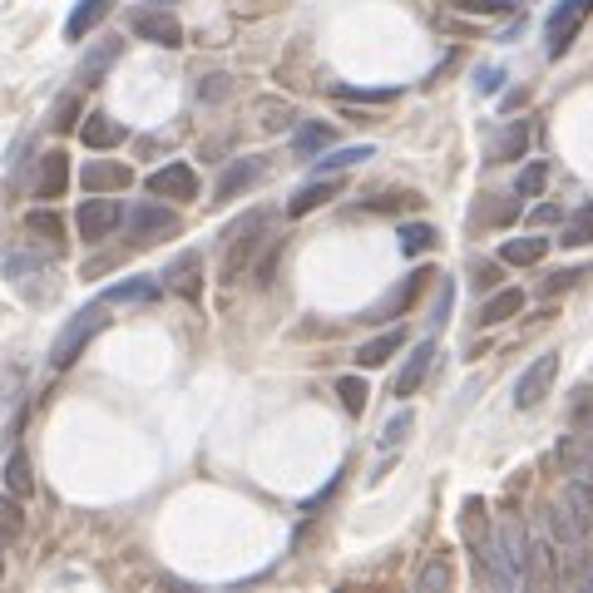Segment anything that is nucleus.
<instances>
[{"label":"nucleus","mask_w":593,"mask_h":593,"mask_svg":"<svg viewBox=\"0 0 593 593\" xmlns=\"http://www.w3.org/2000/svg\"><path fill=\"white\" fill-rule=\"evenodd\" d=\"M109 302L104 296H99L94 306H85V312H75L69 316L65 326H59V336H55V346H49V366H55V371H65V366H75L79 361V351H85L89 342H94L99 332H104L109 326Z\"/></svg>","instance_id":"f257e3e1"},{"label":"nucleus","mask_w":593,"mask_h":593,"mask_svg":"<svg viewBox=\"0 0 593 593\" xmlns=\"http://www.w3.org/2000/svg\"><path fill=\"white\" fill-rule=\"evenodd\" d=\"M267 237V213L262 208H253V213L233 217L223 233V282H233V277L247 272V262H253V253L262 247Z\"/></svg>","instance_id":"f03ea898"},{"label":"nucleus","mask_w":593,"mask_h":593,"mask_svg":"<svg viewBox=\"0 0 593 593\" xmlns=\"http://www.w3.org/2000/svg\"><path fill=\"white\" fill-rule=\"evenodd\" d=\"M593 15V0H559V5L549 10V20H544V40H549V59H563L573 45V35H579V25Z\"/></svg>","instance_id":"7ed1b4c3"},{"label":"nucleus","mask_w":593,"mask_h":593,"mask_svg":"<svg viewBox=\"0 0 593 593\" xmlns=\"http://www.w3.org/2000/svg\"><path fill=\"white\" fill-rule=\"evenodd\" d=\"M178 213L168 203H138L134 213H128V237H134L138 247L148 243H164V237H178Z\"/></svg>","instance_id":"20e7f679"},{"label":"nucleus","mask_w":593,"mask_h":593,"mask_svg":"<svg viewBox=\"0 0 593 593\" xmlns=\"http://www.w3.org/2000/svg\"><path fill=\"white\" fill-rule=\"evenodd\" d=\"M119 217H124V208L114 203V198H85V203L75 208V227H79V237H85V243H104L109 233H114L119 227Z\"/></svg>","instance_id":"39448f33"},{"label":"nucleus","mask_w":593,"mask_h":593,"mask_svg":"<svg viewBox=\"0 0 593 593\" xmlns=\"http://www.w3.org/2000/svg\"><path fill=\"white\" fill-rule=\"evenodd\" d=\"M128 30H134L138 40H148V45H164V49L183 45V25H178V15H168V10H158V5L134 10V15H128Z\"/></svg>","instance_id":"423d86ee"},{"label":"nucleus","mask_w":593,"mask_h":593,"mask_svg":"<svg viewBox=\"0 0 593 593\" xmlns=\"http://www.w3.org/2000/svg\"><path fill=\"white\" fill-rule=\"evenodd\" d=\"M553 376H559V351H544L539 361H534L529 371H524L519 381H514V405H519V411H534V405H539L544 395H549Z\"/></svg>","instance_id":"0eeeda50"},{"label":"nucleus","mask_w":593,"mask_h":593,"mask_svg":"<svg viewBox=\"0 0 593 593\" xmlns=\"http://www.w3.org/2000/svg\"><path fill=\"white\" fill-rule=\"evenodd\" d=\"M148 193L168 198V203H193L198 198V174L188 164H164L148 174Z\"/></svg>","instance_id":"6e6552de"},{"label":"nucleus","mask_w":593,"mask_h":593,"mask_svg":"<svg viewBox=\"0 0 593 593\" xmlns=\"http://www.w3.org/2000/svg\"><path fill=\"white\" fill-rule=\"evenodd\" d=\"M158 277H164L168 292H178V296H188V302H198V296H203V253H193V247H188V253H178Z\"/></svg>","instance_id":"1a4fd4ad"},{"label":"nucleus","mask_w":593,"mask_h":593,"mask_svg":"<svg viewBox=\"0 0 593 593\" xmlns=\"http://www.w3.org/2000/svg\"><path fill=\"white\" fill-rule=\"evenodd\" d=\"M128 168L119 164V158H89L85 168H79V183L89 188V193H119V188H128Z\"/></svg>","instance_id":"9d476101"},{"label":"nucleus","mask_w":593,"mask_h":593,"mask_svg":"<svg viewBox=\"0 0 593 593\" xmlns=\"http://www.w3.org/2000/svg\"><path fill=\"white\" fill-rule=\"evenodd\" d=\"M559 583L563 589H589L593 593V549H589V539L569 544V549L559 553Z\"/></svg>","instance_id":"9b49d317"},{"label":"nucleus","mask_w":593,"mask_h":593,"mask_svg":"<svg viewBox=\"0 0 593 593\" xmlns=\"http://www.w3.org/2000/svg\"><path fill=\"white\" fill-rule=\"evenodd\" d=\"M425 277H430V272H425V267H415V272H405V277H401V282H395V287H391V296H385V302H381V306H376V312H371V316H366V322H385V316H401V312H405V306H411V302H415V296H421V292H425Z\"/></svg>","instance_id":"f8f14e48"},{"label":"nucleus","mask_w":593,"mask_h":593,"mask_svg":"<svg viewBox=\"0 0 593 593\" xmlns=\"http://www.w3.org/2000/svg\"><path fill=\"white\" fill-rule=\"evenodd\" d=\"M119 55H124V40H119V35H104L85 59H79V85H99V79H104L109 69L119 65Z\"/></svg>","instance_id":"ddd939ff"},{"label":"nucleus","mask_w":593,"mask_h":593,"mask_svg":"<svg viewBox=\"0 0 593 593\" xmlns=\"http://www.w3.org/2000/svg\"><path fill=\"white\" fill-rule=\"evenodd\" d=\"M430 356H435V342H430V336H425V342H415V351L405 356L401 376H395V395H401V401H411V395L421 391V381L430 376Z\"/></svg>","instance_id":"4468645a"},{"label":"nucleus","mask_w":593,"mask_h":593,"mask_svg":"<svg viewBox=\"0 0 593 593\" xmlns=\"http://www.w3.org/2000/svg\"><path fill=\"white\" fill-rule=\"evenodd\" d=\"M69 188V154H59V148H49L45 158H40V174H35V198H65Z\"/></svg>","instance_id":"2eb2a0df"},{"label":"nucleus","mask_w":593,"mask_h":593,"mask_svg":"<svg viewBox=\"0 0 593 593\" xmlns=\"http://www.w3.org/2000/svg\"><path fill=\"white\" fill-rule=\"evenodd\" d=\"M158 292H164V287H158L154 277H124L119 287L104 292V302L109 306H148V302H158Z\"/></svg>","instance_id":"dca6fc26"},{"label":"nucleus","mask_w":593,"mask_h":593,"mask_svg":"<svg viewBox=\"0 0 593 593\" xmlns=\"http://www.w3.org/2000/svg\"><path fill=\"white\" fill-rule=\"evenodd\" d=\"M332 198H342V183H332V178H322V183H302L292 193V203H287V217H306V213H316L322 203H332Z\"/></svg>","instance_id":"f3484780"},{"label":"nucleus","mask_w":593,"mask_h":593,"mask_svg":"<svg viewBox=\"0 0 593 593\" xmlns=\"http://www.w3.org/2000/svg\"><path fill=\"white\" fill-rule=\"evenodd\" d=\"M79 138H85L89 148H119L128 138V128L119 124V119H109V114H89L85 124H79Z\"/></svg>","instance_id":"a211bd4d"},{"label":"nucleus","mask_w":593,"mask_h":593,"mask_svg":"<svg viewBox=\"0 0 593 593\" xmlns=\"http://www.w3.org/2000/svg\"><path fill=\"white\" fill-rule=\"evenodd\" d=\"M257 178H262V158H233L227 174L217 178V198H237L243 188H253Z\"/></svg>","instance_id":"6ab92c4d"},{"label":"nucleus","mask_w":593,"mask_h":593,"mask_svg":"<svg viewBox=\"0 0 593 593\" xmlns=\"http://www.w3.org/2000/svg\"><path fill=\"white\" fill-rule=\"evenodd\" d=\"M109 10H114V0H79V5L69 10V20H65V40H85Z\"/></svg>","instance_id":"aec40b11"},{"label":"nucleus","mask_w":593,"mask_h":593,"mask_svg":"<svg viewBox=\"0 0 593 593\" xmlns=\"http://www.w3.org/2000/svg\"><path fill=\"white\" fill-rule=\"evenodd\" d=\"M401 346H405V332H401V326H391V332L371 336V342L356 351V366H366V371H371V366H385L395 351H401Z\"/></svg>","instance_id":"412c9836"},{"label":"nucleus","mask_w":593,"mask_h":593,"mask_svg":"<svg viewBox=\"0 0 593 593\" xmlns=\"http://www.w3.org/2000/svg\"><path fill=\"white\" fill-rule=\"evenodd\" d=\"M25 233L40 237L49 253H59V247H65V223H59V213H49V208H35V213H25Z\"/></svg>","instance_id":"4be33fe9"},{"label":"nucleus","mask_w":593,"mask_h":593,"mask_svg":"<svg viewBox=\"0 0 593 593\" xmlns=\"http://www.w3.org/2000/svg\"><path fill=\"white\" fill-rule=\"evenodd\" d=\"M524 312V292L519 287H504V292H494L490 302L480 306V326H500V322H510V316H519Z\"/></svg>","instance_id":"5701e85b"},{"label":"nucleus","mask_w":593,"mask_h":593,"mask_svg":"<svg viewBox=\"0 0 593 593\" xmlns=\"http://www.w3.org/2000/svg\"><path fill=\"white\" fill-rule=\"evenodd\" d=\"M5 490L15 494V500H30V490H35V465H30V450H10V460H5Z\"/></svg>","instance_id":"b1692460"},{"label":"nucleus","mask_w":593,"mask_h":593,"mask_svg":"<svg viewBox=\"0 0 593 593\" xmlns=\"http://www.w3.org/2000/svg\"><path fill=\"white\" fill-rule=\"evenodd\" d=\"M544 253H549V237H510V243L500 247V262H510V267H534Z\"/></svg>","instance_id":"393cba45"},{"label":"nucleus","mask_w":593,"mask_h":593,"mask_svg":"<svg viewBox=\"0 0 593 593\" xmlns=\"http://www.w3.org/2000/svg\"><path fill=\"white\" fill-rule=\"evenodd\" d=\"M544 524H549V539L559 544V549H569V544L589 539V534H583L579 524H573V514L563 510V504H549V510H544Z\"/></svg>","instance_id":"a878e982"},{"label":"nucleus","mask_w":593,"mask_h":593,"mask_svg":"<svg viewBox=\"0 0 593 593\" xmlns=\"http://www.w3.org/2000/svg\"><path fill=\"white\" fill-rule=\"evenodd\" d=\"M326 144H332V124H322V119H312V124H302V128L292 134V148H296L302 158H316Z\"/></svg>","instance_id":"bb28decb"},{"label":"nucleus","mask_w":593,"mask_h":593,"mask_svg":"<svg viewBox=\"0 0 593 593\" xmlns=\"http://www.w3.org/2000/svg\"><path fill=\"white\" fill-rule=\"evenodd\" d=\"M559 504H563V510H569V514H573V524H579L583 534L593 529V490H589V484H569Z\"/></svg>","instance_id":"cd10ccee"},{"label":"nucleus","mask_w":593,"mask_h":593,"mask_svg":"<svg viewBox=\"0 0 593 593\" xmlns=\"http://www.w3.org/2000/svg\"><path fill=\"white\" fill-rule=\"evenodd\" d=\"M559 243H563V247H589V243H593V203H583L573 217H563Z\"/></svg>","instance_id":"c85d7f7f"},{"label":"nucleus","mask_w":593,"mask_h":593,"mask_svg":"<svg viewBox=\"0 0 593 593\" xmlns=\"http://www.w3.org/2000/svg\"><path fill=\"white\" fill-rule=\"evenodd\" d=\"M529 134H534L529 119H514V124L500 134V144H494V158H504V164H510V158H519L524 148H529Z\"/></svg>","instance_id":"c756f323"},{"label":"nucleus","mask_w":593,"mask_h":593,"mask_svg":"<svg viewBox=\"0 0 593 593\" xmlns=\"http://www.w3.org/2000/svg\"><path fill=\"white\" fill-rule=\"evenodd\" d=\"M435 237H440V233H435L430 223H405V227H401V253H405V257H421V253H430V247H435Z\"/></svg>","instance_id":"7c9ffc66"},{"label":"nucleus","mask_w":593,"mask_h":593,"mask_svg":"<svg viewBox=\"0 0 593 593\" xmlns=\"http://www.w3.org/2000/svg\"><path fill=\"white\" fill-rule=\"evenodd\" d=\"M371 158V144H351V148H332L326 158H316V174H332V168H356Z\"/></svg>","instance_id":"2f4dec72"},{"label":"nucleus","mask_w":593,"mask_h":593,"mask_svg":"<svg viewBox=\"0 0 593 593\" xmlns=\"http://www.w3.org/2000/svg\"><path fill=\"white\" fill-rule=\"evenodd\" d=\"M25 534V514H20V504H15V494H0V544H10V539H20Z\"/></svg>","instance_id":"473e14b6"},{"label":"nucleus","mask_w":593,"mask_h":593,"mask_svg":"<svg viewBox=\"0 0 593 593\" xmlns=\"http://www.w3.org/2000/svg\"><path fill=\"white\" fill-rule=\"evenodd\" d=\"M460 529L470 534L474 549H480V544L490 539V534H484V500H480V494H470V500H465V510H460Z\"/></svg>","instance_id":"72a5a7b5"},{"label":"nucleus","mask_w":593,"mask_h":593,"mask_svg":"<svg viewBox=\"0 0 593 593\" xmlns=\"http://www.w3.org/2000/svg\"><path fill=\"white\" fill-rule=\"evenodd\" d=\"M450 579H455V573H450V559H445V553H435V559L421 569V589H425V593L450 589Z\"/></svg>","instance_id":"f704fd0d"},{"label":"nucleus","mask_w":593,"mask_h":593,"mask_svg":"<svg viewBox=\"0 0 593 593\" xmlns=\"http://www.w3.org/2000/svg\"><path fill=\"white\" fill-rule=\"evenodd\" d=\"M336 395H342L346 415H361L366 411V381H361V376H342V381H336Z\"/></svg>","instance_id":"c9c22d12"},{"label":"nucleus","mask_w":593,"mask_h":593,"mask_svg":"<svg viewBox=\"0 0 593 593\" xmlns=\"http://www.w3.org/2000/svg\"><path fill=\"white\" fill-rule=\"evenodd\" d=\"M332 99H351V104H385V99H395V89H351V85H336Z\"/></svg>","instance_id":"e433bc0d"},{"label":"nucleus","mask_w":593,"mask_h":593,"mask_svg":"<svg viewBox=\"0 0 593 593\" xmlns=\"http://www.w3.org/2000/svg\"><path fill=\"white\" fill-rule=\"evenodd\" d=\"M544 183H549V168H544V164H529L519 178H514V193H519V198H539Z\"/></svg>","instance_id":"4c0bfd02"},{"label":"nucleus","mask_w":593,"mask_h":593,"mask_svg":"<svg viewBox=\"0 0 593 593\" xmlns=\"http://www.w3.org/2000/svg\"><path fill=\"white\" fill-rule=\"evenodd\" d=\"M589 450H593V445L583 440V435H563V440H559V465H569V470H579V465L589 460Z\"/></svg>","instance_id":"58836bf2"},{"label":"nucleus","mask_w":593,"mask_h":593,"mask_svg":"<svg viewBox=\"0 0 593 593\" xmlns=\"http://www.w3.org/2000/svg\"><path fill=\"white\" fill-rule=\"evenodd\" d=\"M455 10H470V15H510L514 0H450Z\"/></svg>","instance_id":"ea45409f"},{"label":"nucleus","mask_w":593,"mask_h":593,"mask_svg":"<svg viewBox=\"0 0 593 593\" xmlns=\"http://www.w3.org/2000/svg\"><path fill=\"white\" fill-rule=\"evenodd\" d=\"M450 302H455V282L445 277V282H440V296H435V312H430V332H440V326L450 322Z\"/></svg>","instance_id":"a19ab883"},{"label":"nucleus","mask_w":593,"mask_h":593,"mask_svg":"<svg viewBox=\"0 0 593 593\" xmlns=\"http://www.w3.org/2000/svg\"><path fill=\"white\" fill-rule=\"evenodd\" d=\"M75 114H79V99H75V94H59V104H55V119H49V128H55V134H69Z\"/></svg>","instance_id":"79ce46f5"},{"label":"nucleus","mask_w":593,"mask_h":593,"mask_svg":"<svg viewBox=\"0 0 593 593\" xmlns=\"http://www.w3.org/2000/svg\"><path fill=\"white\" fill-rule=\"evenodd\" d=\"M405 435H411V411H395L391 421L381 425V445H401Z\"/></svg>","instance_id":"37998d69"},{"label":"nucleus","mask_w":593,"mask_h":593,"mask_svg":"<svg viewBox=\"0 0 593 593\" xmlns=\"http://www.w3.org/2000/svg\"><path fill=\"white\" fill-rule=\"evenodd\" d=\"M579 277H583L579 267H563V272H549V282L539 287V296H559V292H569V287L579 282Z\"/></svg>","instance_id":"c03bdc74"},{"label":"nucleus","mask_w":593,"mask_h":593,"mask_svg":"<svg viewBox=\"0 0 593 593\" xmlns=\"http://www.w3.org/2000/svg\"><path fill=\"white\" fill-rule=\"evenodd\" d=\"M401 203H411V193H381V198H366V213H395Z\"/></svg>","instance_id":"a18cd8bd"},{"label":"nucleus","mask_w":593,"mask_h":593,"mask_svg":"<svg viewBox=\"0 0 593 593\" xmlns=\"http://www.w3.org/2000/svg\"><path fill=\"white\" fill-rule=\"evenodd\" d=\"M500 85H504V69H494V65H484L480 75H474V89H480V94H494Z\"/></svg>","instance_id":"49530a36"},{"label":"nucleus","mask_w":593,"mask_h":593,"mask_svg":"<svg viewBox=\"0 0 593 593\" xmlns=\"http://www.w3.org/2000/svg\"><path fill=\"white\" fill-rule=\"evenodd\" d=\"M484 217H490V223H514V217H519V203H510V198H504V203L484 208Z\"/></svg>","instance_id":"de8ad7c7"},{"label":"nucleus","mask_w":593,"mask_h":593,"mask_svg":"<svg viewBox=\"0 0 593 593\" xmlns=\"http://www.w3.org/2000/svg\"><path fill=\"white\" fill-rule=\"evenodd\" d=\"M342 474H346V470H342ZM342 474H336V480L326 484V490H316L312 500H302V514H316V510H322V504H326V500H332V494H336V484H342Z\"/></svg>","instance_id":"09e8293b"},{"label":"nucleus","mask_w":593,"mask_h":593,"mask_svg":"<svg viewBox=\"0 0 593 593\" xmlns=\"http://www.w3.org/2000/svg\"><path fill=\"white\" fill-rule=\"evenodd\" d=\"M559 217H563V213H559L553 203H539V208L529 213V223H534V227H549V223H559Z\"/></svg>","instance_id":"8fccbe9b"},{"label":"nucleus","mask_w":593,"mask_h":593,"mask_svg":"<svg viewBox=\"0 0 593 593\" xmlns=\"http://www.w3.org/2000/svg\"><path fill=\"white\" fill-rule=\"evenodd\" d=\"M593 391H579V405H573V421L579 425H593V401H589Z\"/></svg>","instance_id":"3c124183"},{"label":"nucleus","mask_w":593,"mask_h":593,"mask_svg":"<svg viewBox=\"0 0 593 593\" xmlns=\"http://www.w3.org/2000/svg\"><path fill=\"white\" fill-rule=\"evenodd\" d=\"M223 89H227V79H223V75H208V85H203V94H208V99H217Z\"/></svg>","instance_id":"603ef678"},{"label":"nucleus","mask_w":593,"mask_h":593,"mask_svg":"<svg viewBox=\"0 0 593 593\" xmlns=\"http://www.w3.org/2000/svg\"><path fill=\"white\" fill-rule=\"evenodd\" d=\"M474 282H480V287H490V282H500V267H480V277H474Z\"/></svg>","instance_id":"864d4df0"},{"label":"nucleus","mask_w":593,"mask_h":593,"mask_svg":"<svg viewBox=\"0 0 593 593\" xmlns=\"http://www.w3.org/2000/svg\"><path fill=\"white\" fill-rule=\"evenodd\" d=\"M573 474H583V484H589V490H593V450H589V460H583Z\"/></svg>","instance_id":"5fc2aeb1"},{"label":"nucleus","mask_w":593,"mask_h":593,"mask_svg":"<svg viewBox=\"0 0 593 593\" xmlns=\"http://www.w3.org/2000/svg\"><path fill=\"white\" fill-rule=\"evenodd\" d=\"M148 5H168V0H148Z\"/></svg>","instance_id":"6e6d98bb"},{"label":"nucleus","mask_w":593,"mask_h":593,"mask_svg":"<svg viewBox=\"0 0 593 593\" xmlns=\"http://www.w3.org/2000/svg\"><path fill=\"white\" fill-rule=\"evenodd\" d=\"M0 579H5V559H0Z\"/></svg>","instance_id":"4d7b16f0"}]
</instances>
